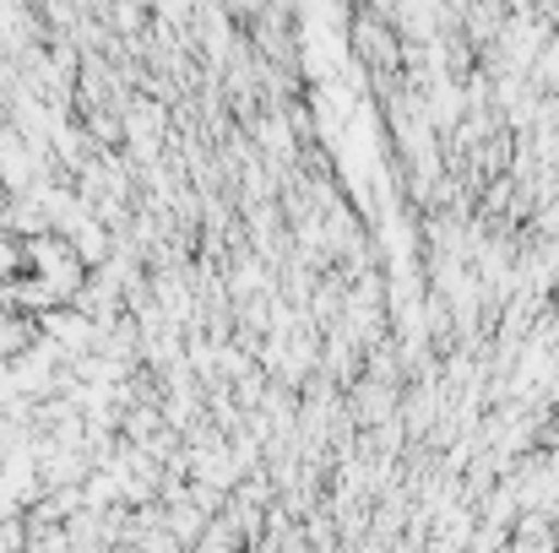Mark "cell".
I'll return each mask as SVG.
<instances>
[{
    "mask_svg": "<svg viewBox=\"0 0 559 553\" xmlns=\"http://www.w3.org/2000/svg\"><path fill=\"white\" fill-rule=\"evenodd\" d=\"M22 244H27V272L44 277V282L71 304L76 288H82V277H87V266L76 261L71 239H66V233H33V239H22Z\"/></svg>",
    "mask_w": 559,
    "mask_h": 553,
    "instance_id": "1",
    "label": "cell"
},
{
    "mask_svg": "<svg viewBox=\"0 0 559 553\" xmlns=\"http://www.w3.org/2000/svg\"><path fill=\"white\" fill-rule=\"evenodd\" d=\"M38 348H44L38 315H22V310L0 304V364H16V359H27V353H38Z\"/></svg>",
    "mask_w": 559,
    "mask_h": 553,
    "instance_id": "2",
    "label": "cell"
},
{
    "mask_svg": "<svg viewBox=\"0 0 559 553\" xmlns=\"http://www.w3.org/2000/svg\"><path fill=\"white\" fill-rule=\"evenodd\" d=\"M0 195H5V190H0Z\"/></svg>",
    "mask_w": 559,
    "mask_h": 553,
    "instance_id": "3",
    "label": "cell"
}]
</instances>
